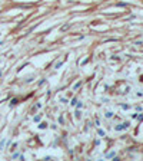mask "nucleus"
Returning a JSON list of instances; mask_svg holds the SVG:
<instances>
[{
  "mask_svg": "<svg viewBox=\"0 0 143 161\" xmlns=\"http://www.w3.org/2000/svg\"><path fill=\"white\" fill-rule=\"evenodd\" d=\"M129 122H122V124H119L117 127H115V130L116 131H122V130H126V128H129Z\"/></svg>",
  "mask_w": 143,
  "mask_h": 161,
  "instance_id": "f257e3e1",
  "label": "nucleus"
}]
</instances>
